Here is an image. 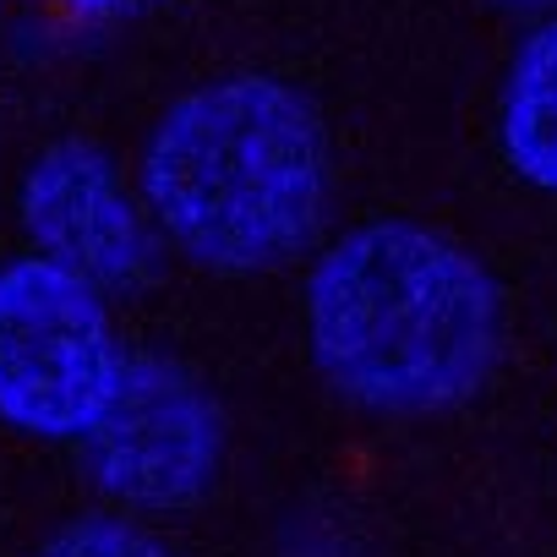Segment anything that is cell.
<instances>
[{"label":"cell","mask_w":557,"mask_h":557,"mask_svg":"<svg viewBox=\"0 0 557 557\" xmlns=\"http://www.w3.org/2000/svg\"><path fill=\"white\" fill-rule=\"evenodd\" d=\"M503 339L486 268L448 235L377 219L339 235L307 278V345L323 377L377 416L470 399Z\"/></svg>","instance_id":"cell-1"},{"label":"cell","mask_w":557,"mask_h":557,"mask_svg":"<svg viewBox=\"0 0 557 557\" xmlns=\"http://www.w3.org/2000/svg\"><path fill=\"white\" fill-rule=\"evenodd\" d=\"M148 219L202 268L296 257L329 208V137L278 77H224L175 99L143 148Z\"/></svg>","instance_id":"cell-2"},{"label":"cell","mask_w":557,"mask_h":557,"mask_svg":"<svg viewBox=\"0 0 557 557\" xmlns=\"http://www.w3.org/2000/svg\"><path fill=\"white\" fill-rule=\"evenodd\" d=\"M126 350L104 296L45 257L0 268V421L83 443L115 399Z\"/></svg>","instance_id":"cell-3"},{"label":"cell","mask_w":557,"mask_h":557,"mask_svg":"<svg viewBox=\"0 0 557 557\" xmlns=\"http://www.w3.org/2000/svg\"><path fill=\"white\" fill-rule=\"evenodd\" d=\"M94 481L126 508H191L224 470V421L202 383L164 356H126L121 388L83 437Z\"/></svg>","instance_id":"cell-4"},{"label":"cell","mask_w":557,"mask_h":557,"mask_svg":"<svg viewBox=\"0 0 557 557\" xmlns=\"http://www.w3.org/2000/svg\"><path fill=\"white\" fill-rule=\"evenodd\" d=\"M23 230L45 262L104 290H132L153 262L148 208L121 181L115 159L88 143H55L23 181Z\"/></svg>","instance_id":"cell-5"},{"label":"cell","mask_w":557,"mask_h":557,"mask_svg":"<svg viewBox=\"0 0 557 557\" xmlns=\"http://www.w3.org/2000/svg\"><path fill=\"white\" fill-rule=\"evenodd\" d=\"M497 137L519 181L557 191V17L513 50L497 104Z\"/></svg>","instance_id":"cell-6"},{"label":"cell","mask_w":557,"mask_h":557,"mask_svg":"<svg viewBox=\"0 0 557 557\" xmlns=\"http://www.w3.org/2000/svg\"><path fill=\"white\" fill-rule=\"evenodd\" d=\"M39 557H175V552L126 519L88 513V519H72L66 530H55Z\"/></svg>","instance_id":"cell-7"},{"label":"cell","mask_w":557,"mask_h":557,"mask_svg":"<svg viewBox=\"0 0 557 557\" xmlns=\"http://www.w3.org/2000/svg\"><path fill=\"white\" fill-rule=\"evenodd\" d=\"M66 7H72L77 17H110V12H126V7H137V0H66Z\"/></svg>","instance_id":"cell-8"},{"label":"cell","mask_w":557,"mask_h":557,"mask_svg":"<svg viewBox=\"0 0 557 557\" xmlns=\"http://www.w3.org/2000/svg\"><path fill=\"white\" fill-rule=\"evenodd\" d=\"M513 7H530V0H513Z\"/></svg>","instance_id":"cell-9"}]
</instances>
